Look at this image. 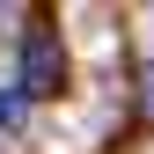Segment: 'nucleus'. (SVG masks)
<instances>
[{
    "label": "nucleus",
    "mask_w": 154,
    "mask_h": 154,
    "mask_svg": "<svg viewBox=\"0 0 154 154\" xmlns=\"http://www.w3.org/2000/svg\"><path fill=\"white\" fill-rule=\"evenodd\" d=\"M59 81H66L59 37H51V29H29V37H22V95H51Z\"/></svg>",
    "instance_id": "1"
},
{
    "label": "nucleus",
    "mask_w": 154,
    "mask_h": 154,
    "mask_svg": "<svg viewBox=\"0 0 154 154\" xmlns=\"http://www.w3.org/2000/svg\"><path fill=\"white\" fill-rule=\"evenodd\" d=\"M22 118H29V95H22V88H0V125L15 132V125H22Z\"/></svg>",
    "instance_id": "2"
}]
</instances>
